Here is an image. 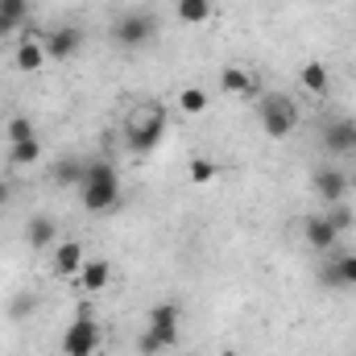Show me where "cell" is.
<instances>
[{
  "label": "cell",
  "instance_id": "ac0fdd59",
  "mask_svg": "<svg viewBox=\"0 0 356 356\" xmlns=\"http://www.w3.org/2000/svg\"><path fill=\"white\" fill-rule=\"evenodd\" d=\"M298 79H302V88L311 91V95H327V88H332V75H327L323 63H307L298 71Z\"/></svg>",
  "mask_w": 356,
  "mask_h": 356
},
{
  "label": "cell",
  "instance_id": "5bb4252c",
  "mask_svg": "<svg viewBox=\"0 0 356 356\" xmlns=\"http://www.w3.org/2000/svg\"><path fill=\"white\" fill-rule=\"evenodd\" d=\"M25 245L29 249H50V245H58V224L50 220V216H33L29 220V228H25Z\"/></svg>",
  "mask_w": 356,
  "mask_h": 356
},
{
  "label": "cell",
  "instance_id": "7a4b0ae2",
  "mask_svg": "<svg viewBox=\"0 0 356 356\" xmlns=\"http://www.w3.org/2000/svg\"><path fill=\"white\" fill-rule=\"evenodd\" d=\"M162 137H166V108L162 104H137L133 112H129V120H124V141H129V149L133 154H154L158 145H162Z\"/></svg>",
  "mask_w": 356,
  "mask_h": 356
},
{
  "label": "cell",
  "instance_id": "9c48e42d",
  "mask_svg": "<svg viewBox=\"0 0 356 356\" xmlns=\"http://www.w3.org/2000/svg\"><path fill=\"white\" fill-rule=\"evenodd\" d=\"M323 149L336 154V158L353 154L356 149V120H344V116L327 120V129H323Z\"/></svg>",
  "mask_w": 356,
  "mask_h": 356
},
{
  "label": "cell",
  "instance_id": "277c9868",
  "mask_svg": "<svg viewBox=\"0 0 356 356\" xmlns=\"http://www.w3.org/2000/svg\"><path fill=\"white\" fill-rule=\"evenodd\" d=\"M257 120H261V129H266V137L273 141H282V137H290L294 129H298V104L290 99V95H282V91H269L261 95V104H257Z\"/></svg>",
  "mask_w": 356,
  "mask_h": 356
},
{
  "label": "cell",
  "instance_id": "4316f807",
  "mask_svg": "<svg viewBox=\"0 0 356 356\" xmlns=\"http://www.w3.org/2000/svg\"><path fill=\"white\" fill-rule=\"evenodd\" d=\"M8 199H13V186H8V182H4V178H0V207H4V203H8Z\"/></svg>",
  "mask_w": 356,
  "mask_h": 356
},
{
  "label": "cell",
  "instance_id": "484cf974",
  "mask_svg": "<svg viewBox=\"0 0 356 356\" xmlns=\"http://www.w3.org/2000/svg\"><path fill=\"white\" fill-rule=\"evenodd\" d=\"M8 315H13V319H29V315H33V294H17V298L8 302Z\"/></svg>",
  "mask_w": 356,
  "mask_h": 356
},
{
  "label": "cell",
  "instance_id": "6da1fadb",
  "mask_svg": "<svg viewBox=\"0 0 356 356\" xmlns=\"http://www.w3.org/2000/svg\"><path fill=\"white\" fill-rule=\"evenodd\" d=\"M79 199H83V207L95 211V216H108V211L120 207V178H116V166L108 158H95V162L83 166Z\"/></svg>",
  "mask_w": 356,
  "mask_h": 356
},
{
  "label": "cell",
  "instance_id": "f1b7e54d",
  "mask_svg": "<svg viewBox=\"0 0 356 356\" xmlns=\"http://www.w3.org/2000/svg\"><path fill=\"white\" fill-rule=\"evenodd\" d=\"M220 356H236V353H220Z\"/></svg>",
  "mask_w": 356,
  "mask_h": 356
},
{
  "label": "cell",
  "instance_id": "9a60e30c",
  "mask_svg": "<svg viewBox=\"0 0 356 356\" xmlns=\"http://www.w3.org/2000/svg\"><path fill=\"white\" fill-rule=\"evenodd\" d=\"M25 21H29V0H0V38L25 29Z\"/></svg>",
  "mask_w": 356,
  "mask_h": 356
},
{
  "label": "cell",
  "instance_id": "2e32d148",
  "mask_svg": "<svg viewBox=\"0 0 356 356\" xmlns=\"http://www.w3.org/2000/svg\"><path fill=\"white\" fill-rule=\"evenodd\" d=\"M175 13H178V21H186V25H203V21H211L216 0H175Z\"/></svg>",
  "mask_w": 356,
  "mask_h": 356
},
{
  "label": "cell",
  "instance_id": "3957f363",
  "mask_svg": "<svg viewBox=\"0 0 356 356\" xmlns=\"http://www.w3.org/2000/svg\"><path fill=\"white\" fill-rule=\"evenodd\" d=\"M170 344H178V307L175 302H158V307L149 311V327H145L141 340H137V353L158 356V353H166Z\"/></svg>",
  "mask_w": 356,
  "mask_h": 356
},
{
  "label": "cell",
  "instance_id": "603a6c76",
  "mask_svg": "<svg viewBox=\"0 0 356 356\" xmlns=\"http://www.w3.org/2000/svg\"><path fill=\"white\" fill-rule=\"evenodd\" d=\"M186 175H191V182H211V178L220 175V166H216V162H207V158H195Z\"/></svg>",
  "mask_w": 356,
  "mask_h": 356
},
{
  "label": "cell",
  "instance_id": "4fadbf2b",
  "mask_svg": "<svg viewBox=\"0 0 356 356\" xmlns=\"http://www.w3.org/2000/svg\"><path fill=\"white\" fill-rule=\"evenodd\" d=\"M108 282H112V266H108L104 257H95V261H83V269L75 273V286H79L83 294H99Z\"/></svg>",
  "mask_w": 356,
  "mask_h": 356
},
{
  "label": "cell",
  "instance_id": "52a82bcc",
  "mask_svg": "<svg viewBox=\"0 0 356 356\" xmlns=\"http://www.w3.org/2000/svg\"><path fill=\"white\" fill-rule=\"evenodd\" d=\"M42 42H46V58H54V63H67V58H75L79 50H83V29L79 25H58V29H50V33H42Z\"/></svg>",
  "mask_w": 356,
  "mask_h": 356
},
{
  "label": "cell",
  "instance_id": "ffe728a7",
  "mask_svg": "<svg viewBox=\"0 0 356 356\" xmlns=\"http://www.w3.org/2000/svg\"><path fill=\"white\" fill-rule=\"evenodd\" d=\"M83 166H88L83 158H63V162L54 166V182H58V186H79V182H83Z\"/></svg>",
  "mask_w": 356,
  "mask_h": 356
},
{
  "label": "cell",
  "instance_id": "5b68a950",
  "mask_svg": "<svg viewBox=\"0 0 356 356\" xmlns=\"http://www.w3.org/2000/svg\"><path fill=\"white\" fill-rule=\"evenodd\" d=\"M154 38H158V21H154L149 13H141V8L120 13L116 25H112V42L124 46V50H141V46H149Z\"/></svg>",
  "mask_w": 356,
  "mask_h": 356
},
{
  "label": "cell",
  "instance_id": "cb8c5ba5",
  "mask_svg": "<svg viewBox=\"0 0 356 356\" xmlns=\"http://www.w3.org/2000/svg\"><path fill=\"white\" fill-rule=\"evenodd\" d=\"M25 137H38L33 124H29V116H13V120H8V145H13V141H25Z\"/></svg>",
  "mask_w": 356,
  "mask_h": 356
},
{
  "label": "cell",
  "instance_id": "83f0119b",
  "mask_svg": "<svg viewBox=\"0 0 356 356\" xmlns=\"http://www.w3.org/2000/svg\"><path fill=\"white\" fill-rule=\"evenodd\" d=\"M348 186H353V191H356V170H353V175H348Z\"/></svg>",
  "mask_w": 356,
  "mask_h": 356
},
{
  "label": "cell",
  "instance_id": "ba28073f",
  "mask_svg": "<svg viewBox=\"0 0 356 356\" xmlns=\"http://www.w3.org/2000/svg\"><path fill=\"white\" fill-rule=\"evenodd\" d=\"M13 67H17L21 75H33V71L46 67V42H42V33L25 29V33L17 38V46H13Z\"/></svg>",
  "mask_w": 356,
  "mask_h": 356
},
{
  "label": "cell",
  "instance_id": "7402d4cb",
  "mask_svg": "<svg viewBox=\"0 0 356 356\" xmlns=\"http://www.w3.org/2000/svg\"><path fill=\"white\" fill-rule=\"evenodd\" d=\"M203 108H207V91H203V88H182V91H178V112L199 116Z\"/></svg>",
  "mask_w": 356,
  "mask_h": 356
},
{
  "label": "cell",
  "instance_id": "e0dca14e",
  "mask_svg": "<svg viewBox=\"0 0 356 356\" xmlns=\"http://www.w3.org/2000/svg\"><path fill=\"white\" fill-rule=\"evenodd\" d=\"M220 88L228 91V95H253V75L245 71V67H224L220 71Z\"/></svg>",
  "mask_w": 356,
  "mask_h": 356
},
{
  "label": "cell",
  "instance_id": "30bf717a",
  "mask_svg": "<svg viewBox=\"0 0 356 356\" xmlns=\"http://www.w3.org/2000/svg\"><path fill=\"white\" fill-rule=\"evenodd\" d=\"M311 182H315V195H319L323 203H332V207H336V203H344V195L353 191V186H348V175H344V170H336V166L315 170Z\"/></svg>",
  "mask_w": 356,
  "mask_h": 356
},
{
  "label": "cell",
  "instance_id": "d6986e66",
  "mask_svg": "<svg viewBox=\"0 0 356 356\" xmlns=\"http://www.w3.org/2000/svg\"><path fill=\"white\" fill-rule=\"evenodd\" d=\"M8 158H13V166H33V162L42 158V141H38V137L13 141V145H8Z\"/></svg>",
  "mask_w": 356,
  "mask_h": 356
},
{
  "label": "cell",
  "instance_id": "d4e9b609",
  "mask_svg": "<svg viewBox=\"0 0 356 356\" xmlns=\"http://www.w3.org/2000/svg\"><path fill=\"white\" fill-rule=\"evenodd\" d=\"M327 220H332V228H336V232H348V228H353V211H348L344 203H336V207L327 211Z\"/></svg>",
  "mask_w": 356,
  "mask_h": 356
},
{
  "label": "cell",
  "instance_id": "8992f818",
  "mask_svg": "<svg viewBox=\"0 0 356 356\" xmlns=\"http://www.w3.org/2000/svg\"><path fill=\"white\" fill-rule=\"evenodd\" d=\"M104 344V327L95 323V315H75L71 327L63 332V353L67 356H95Z\"/></svg>",
  "mask_w": 356,
  "mask_h": 356
},
{
  "label": "cell",
  "instance_id": "8fae6325",
  "mask_svg": "<svg viewBox=\"0 0 356 356\" xmlns=\"http://www.w3.org/2000/svg\"><path fill=\"white\" fill-rule=\"evenodd\" d=\"M302 241H307L315 253H327V249L340 241V232L332 228V220H327V216H307V224H302Z\"/></svg>",
  "mask_w": 356,
  "mask_h": 356
},
{
  "label": "cell",
  "instance_id": "44dd1931",
  "mask_svg": "<svg viewBox=\"0 0 356 356\" xmlns=\"http://www.w3.org/2000/svg\"><path fill=\"white\" fill-rule=\"evenodd\" d=\"M323 277L336 286H356V253H344L332 269H323Z\"/></svg>",
  "mask_w": 356,
  "mask_h": 356
},
{
  "label": "cell",
  "instance_id": "7c38bea8",
  "mask_svg": "<svg viewBox=\"0 0 356 356\" xmlns=\"http://www.w3.org/2000/svg\"><path fill=\"white\" fill-rule=\"evenodd\" d=\"M83 261H88V257H83V245H79V241H58V245H54V273H58V277H75V273L83 269Z\"/></svg>",
  "mask_w": 356,
  "mask_h": 356
}]
</instances>
